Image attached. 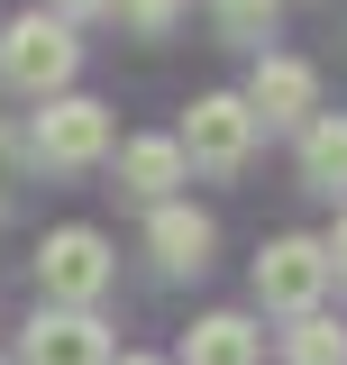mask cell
I'll return each mask as SVG.
<instances>
[{"label": "cell", "mask_w": 347, "mask_h": 365, "mask_svg": "<svg viewBox=\"0 0 347 365\" xmlns=\"http://www.w3.org/2000/svg\"><path fill=\"white\" fill-rule=\"evenodd\" d=\"M302 182L329 192V201L347 192V110H320V119L302 128Z\"/></svg>", "instance_id": "8fae6325"}, {"label": "cell", "mask_w": 347, "mask_h": 365, "mask_svg": "<svg viewBox=\"0 0 347 365\" xmlns=\"http://www.w3.org/2000/svg\"><path fill=\"white\" fill-rule=\"evenodd\" d=\"M19 365H110V329L91 311H55L46 302L28 319V338H19Z\"/></svg>", "instance_id": "52a82bcc"}, {"label": "cell", "mask_w": 347, "mask_h": 365, "mask_svg": "<svg viewBox=\"0 0 347 365\" xmlns=\"http://www.w3.org/2000/svg\"><path fill=\"white\" fill-rule=\"evenodd\" d=\"M110 274L119 265H110V237H101V228H55L37 247V292L55 311H91V302L110 292Z\"/></svg>", "instance_id": "277c9868"}, {"label": "cell", "mask_w": 347, "mask_h": 365, "mask_svg": "<svg viewBox=\"0 0 347 365\" xmlns=\"http://www.w3.org/2000/svg\"><path fill=\"white\" fill-rule=\"evenodd\" d=\"M256 347H265V329H256V319L211 311V319H192V338H183V365H256Z\"/></svg>", "instance_id": "9c48e42d"}, {"label": "cell", "mask_w": 347, "mask_h": 365, "mask_svg": "<svg viewBox=\"0 0 347 365\" xmlns=\"http://www.w3.org/2000/svg\"><path fill=\"white\" fill-rule=\"evenodd\" d=\"M283 347H293V365H347V329L338 319H293V338H283Z\"/></svg>", "instance_id": "7c38bea8"}, {"label": "cell", "mask_w": 347, "mask_h": 365, "mask_svg": "<svg viewBox=\"0 0 347 365\" xmlns=\"http://www.w3.org/2000/svg\"><path fill=\"white\" fill-rule=\"evenodd\" d=\"M19 182H28V137L0 128V210H19Z\"/></svg>", "instance_id": "5bb4252c"}, {"label": "cell", "mask_w": 347, "mask_h": 365, "mask_svg": "<svg viewBox=\"0 0 347 365\" xmlns=\"http://www.w3.org/2000/svg\"><path fill=\"white\" fill-rule=\"evenodd\" d=\"M192 174V165H183V146H174V137H129V146H119V182H129L137 201H174V182Z\"/></svg>", "instance_id": "30bf717a"}, {"label": "cell", "mask_w": 347, "mask_h": 365, "mask_svg": "<svg viewBox=\"0 0 347 365\" xmlns=\"http://www.w3.org/2000/svg\"><path fill=\"white\" fill-rule=\"evenodd\" d=\"M238 101L256 110V128H311L320 119V73L302 55H256V73H247Z\"/></svg>", "instance_id": "8992f818"}, {"label": "cell", "mask_w": 347, "mask_h": 365, "mask_svg": "<svg viewBox=\"0 0 347 365\" xmlns=\"http://www.w3.org/2000/svg\"><path fill=\"white\" fill-rule=\"evenodd\" d=\"M46 19H64V28H74V19H101V9H110V0H37Z\"/></svg>", "instance_id": "2e32d148"}, {"label": "cell", "mask_w": 347, "mask_h": 365, "mask_svg": "<svg viewBox=\"0 0 347 365\" xmlns=\"http://www.w3.org/2000/svg\"><path fill=\"white\" fill-rule=\"evenodd\" d=\"M83 73V37L64 28V19H46V9H19L9 28H0V83L28 91V101H55V91Z\"/></svg>", "instance_id": "6da1fadb"}, {"label": "cell", "mask_w": 347, "mask_h": 365, "mask_svg": "<svg viewBox=\"0 0 347 365\" xmlns=\"http://www.w3.org/2000/svg\"><path fill=\"white\" fill-rule=\"evenodd\" d=\"M110 146H119V137H110V110L83 101V91H55L37 119H28V165H46V174H83Z\"/></svg>", "instance_id": "7a4b0ae2"}, {"label": "cell", "mask_w": 347, "mask_h": 365, "mask_svg": "<svg viewBox=\"0 0 347 365\" xmlns=\"http://www.w3.org/2000/svg\"><path fill=\"white\" fill-rule=\"evenodd\" d=\"M174 146H183V165H201V174H238V165L256 155V110H247L238 91H201V101L183 110Z\"/></svg>", "instance_id": "3957f363"}, {"label": "cell", "mask_w": 347, "mask_h": 365, "mask_svg": "<svg viewBox=\"0 0 347 365\" xmlns=\"http://www.w3.org/2000/svg\"><path fill=\"white\" fill-rule=\"evenodd\" d=\"M320 256H329V274H338V283H347V220L329 228V237H320Z\"/></svg>", "instance_id": "e0dca14e"}, {"label": "cell", "mask_w": 347, "mask_h": 365, "mask_svg": "<svg viewBox=\"0 0 347 365\" xmlns=\"http://www.w3.org/2000/svg\"><path fill=\"white\" fill-rule=\"evenodd\" d=\"M211 210H192V201H156V220H146V247H156V265L165 274H201L211 265Z\"/></svg>", "instance_id": "ba28073f"}, {"label": "cell", "mask_w": 347, "mask_h": 365, "mask_svg": "<svg viewBox=\"0 0 347 365\" xmlns=\"http://www.w3.org/2000/svg\"><path fill=\"white\" fill-rule=\"evenodd\" d=\"M119 365H165V356H119Z\"/></svg>", "instance_id": "ac0fdd59"}, {"label": "cell", "mask_w": 347, "mask_h": 365, "mask_svg": "<svg viewBox=\"0 0 347 365\" xmlns=\"http://www.w3.org/2000/svg\"><path fill=\"white\" fill-rule=\"evenodd\" d=\"M110 9H119V19H129L137 37H165L174 19H183V0H110Z\"/></svg>", "instance_id": "9a60e30c"}, {"label": "cell", "mask_w": 347, "mask_h": 365, "mask_svg": "<svg viewBox=\"0 0 347 365\" xmlns=\"http://www.w3.org/2000/svg\"><path fill=\"white\" fill-rule=\"evenodd\" d=\"M274 9H283V0H211V28H219V37H238V46H265Z\"/></svg>", "instance_id": "4fadbf2b"}, {"label": "cell", "mask_w": 347, "mask_h": 365, "mask_svg": "<svg viewBox=\"0 0 347 365\" xmlns=\"http://www.w3.org/2000/svg\"><path fill=\"white\" fill-rule=\"evenodd\" d=\"M329 292V256H320V237H274L256 256V302L283 319H311V302Z\"/></svg>", "instance_id": "5b68a950"}]
</instances>
